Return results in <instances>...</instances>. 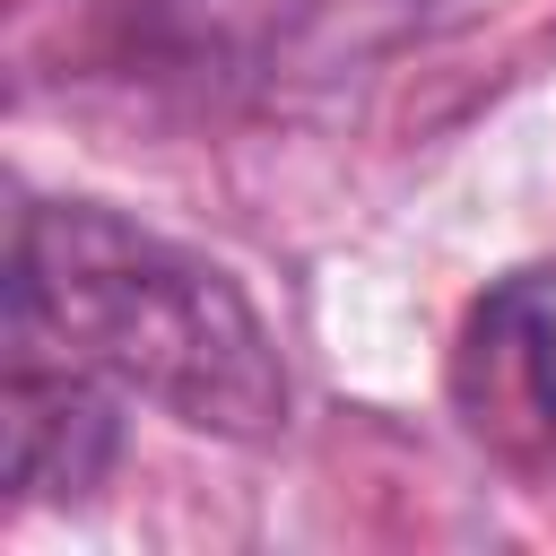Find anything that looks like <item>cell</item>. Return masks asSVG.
I'll use <instances>...</instances> for the list:
<instances>
[{
  "label": "cell",
  "mask_w": 556,
  "mask_h": 556,
  "mask_svg": "<svg viewBox=\"0 0 556 556\" xmlns=\"http://www.w3.org/2000/svg\"><path fill=\"white\" fill-rule=\"evenodd\" d=\"M122 391L78 374V365H52V356H9V382H0V443H9V486L17 504H78L96 495V478L113 469L122 452Z\"/></svg>",
  "instance_id": "3957f363"
},
{
  "label": "cell",
  "mask_w": 556,
  "mask_h": 556,
  "mask_svg": "<svg viewBox=\"0 0 556 556\" xmlns=\"http://www.w3.org/2000/svg\"><path fill=\"white\" fill-rule=\"evenodd\" d=\"M0 330H9V356L78 365L226 443H261L287 426V365L252 295L217 261L96 200L17 208Z\"/></svg>",
  "instance_id": "6da1fadb"
},
{
  "label": "cell",
  "mask_w": 556,
  "mask_h": 556,
  "mask_svg": "<svg viewBox=\"0 0 556 556\" xmlns=\"http://www.w3.org/2000/svg\"><path fill=\"white\" fill-rule=\"evenodd\" d=\"M452 400L495 460L556 486V269H513L469 304Z\"/></svg>",
  "instance_id": "7a4b0ae2"
},
{
  "label": "cell",
  "mask_w": 556,
  "mask_h": 556,
  "mask_svg": "<svg viewBox=\"0 0 556 556\" xmlns=\"http://www.w3.org/2000/svg\"><path fill=\"white\" fill-rule=\"evenodd\" d=\"M165 43L182 61H208L217 78H278L313 43H374L417 17V0H148Z\"/></svg>",
  "instance_id": "277c9868"
}]
</instances>
